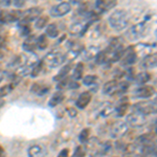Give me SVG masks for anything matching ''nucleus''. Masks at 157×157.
<instances>
[{"label":"nucleus","instance_id":"obj_10","mask_svg":"<svg viewBox=\"0 0 157 157\" xmlns=\"http://www.w3.org/2000/svg\"><path fill=\"white\" fill-rule=\"evenodd\" d=\"M147 118L145 115L139 114L137 112H132L131 114L127 116V121L126 123L129 126H133V127H141L146 124Z\"/></svg>","mask_w":157,"mask_h":157},{"label":"nucleus","instance_id":"obj_27","mask_svg":"<svg viewBox=\"0 0 157 157\" xmlns=\"http://www.w3.org/2000/svg\"><path fill=\"white\" fill-rule=\"evenodd\" d=\"M113 111V106L110 103H104L98 108V112L102 116H107Z\"/></svg>","mask_w":157,"mask_h":157},{"label":"nucleus","instance_id":"obj_7","mask_svg":"<svg viewBox=\"0 0 157 157\" xmlns=\"http://www.w3.org/2000/svg\"><path fill=\"white\" fill-rule=\"evenodd\" d=\"M70 11H71V4L69 2H61L57 6H52L49 13L52 17L58 18V17H63L67 15Z\"/></svg>","mask_w":157,"mask_h":157},{"label":"nucleus","instance_id":"obj_14","mask_svg":"<svg viewBox=\"0 0 157 157\" xmlns=\"http://www.w3.org/2000/svg\"><path fill=\"white\" fill-rule=\"evenodd\" d=\"M67 48H68V55H71V57L75 58L78 55H80L82 52H84V45L81 42L70 40V41L67 42Z\"/></svg>","mask_w":157,"mask_h":157},{"label":"nucleus","instance_id":"obj_9","mask_svg":"<svg viewBox=\"0 0 157 157\" xmlns=\"http://www.w3.org/2000/svg\"><path fill=\"white\" fill-rule=\"evenodd\" d=\"M138 57L135 52V49H134V46H129L128 48H126V52L124 55V57L121 58V66H130V65H133L134 63H136Z\"/></svg>","mask_w":157,"mask_h":157},{"label":"nucleus","instance_id":"obj_17","mask_svg":"<svg viewBox=\"0 0 157 157\" xmlns=\"http://www.w3.org/2000/svg\"><path fill=\"white\" fill-rule=\"evenodd\" d=\"M156 64H157V56L154 52V54L143 58V60L140 62V67L143 69H152V68L156 67Z\"/></svg>","mask_w":157,"mask_h":157},{"label":"nucleus","instance_id":"obj_25","mask_svg":"<svg viewBox=\"0 0 157 157\" xmlns=\"http://www.w3.org/2000/svg\"><path fill=\"white\" fill-rule=\"evenodd\" d=\"M18 29L20 32V36L29 37L32 29H30V23H26L23 21H18Z\"/></svg>","mask_w":157,"mask_h":157},{"label":"nucleus","instance_id":"obj_35","mask_svg":"<svg viewBox=\"0 0 157 157\" xmlns=\"http://www.w3.org/2000/svg\"><path fill=\"white\" fill-rule=\"evenodd\" d=\"M89 135H90L89 129H83V130L81 131V133L78 134V140H80V143L85 145L88 139H89Z\"/></svg>","mask_w":157,"mask_h":157},{"label":"nucleus","instance_id":"obj_13","mask_svg":"<svg viewBox=\"0 0 157 157\" xmlns=\"http://www.w3.org/2000/svg\"><path fill=\"white\" fill-rule=\"evenodd\" d=\"M22 48L24 52H26L27 54H34L37 47V37L35 35H29V37H26V39L24 40L23 44H22Z\"/></svg>","mask_w":157,"mask_h":157},{"label":"nucleus","instance_id":"obj_2","mask_svg":"<svg viewBox=\"0 0 157 157\" xmlns=\"http://www.w3.org/2000/svg\"><path fill=\"white\" fill-rule=\"evenodd\" d=\"M129 23V15L125 10H116L109 17V24L115 30H121L127 27Z\"/></svg>","mask_w":157,"mask_h":157},{"label":"nucleus","instance_id":"obj_5","mask_svg":"<svg viewBox=\"0 0 157 157\" xmlns=\"http://www.w3.org/2000/svg\"><path fill=\"white\" fill-rule=\"evenodd\" d=\"M21 13L22 12L19 10H13V11L2 10V11H0V23L7 24L19 21L20 17H21Z\"/></svg>","mask_w":157,"mask_h":157},{"label":"nucleus","instance_id":"obj_38","mask_svg":"<svg viewBox=\"0 0 157 157\" xmlns=\"http://www.w3.org/2000/svg\"><path fill=\"white\" fill-rule=\"evenodd\" d=\"M129 82L128 81H123V82H120V91H118V95L124 94L128 89H129Z\"/></svg>","mask_w":157,"mask_h":157},{"label":"nucleus","instance_id":"obj_11","mask_svg":"<svg viewBox=\"0 0 157 157\" xmlns=\"http://www.w3.org/2000/svg\"><path fill=\"white\" fill-rule=\"evenodd\" d=\"M156 90L153 86H140L134 91V95L139 98H149L155 94Z\"/></svg>","mask_w":157,"mask_h":157},{"label":"nucleus","instance_id":"obj_16","mask_svg":"<svg viewBox=\"0 0 157 157\" xmlns=\"http://www.w3.org/2000/svg\"><path fill=\"white\" fill-rule=\"evenodd\" d=\"M116 6V1L114 0H112V1H110V0H98L94 3V6L95 9H97V11L100 13V14H102V13H106L109 10L113 9Z\"/></svg>","mask_w":157,"mask_h":157},{"label":"nucleus","instance_id":"obj_30","mask_svg":"<svg viewBox=\"0 0 157 157\" xmlns=\"http://www.w3.org/2000/svg\"><path fill=\"white\" fill-rule=\"evenodd\" d=\"M44 71V67H43V64H42V61L39 60L38 62L36 63V64L33 66L32 70H30V77L32 78H36L38 77V75H40L41 72Z\"/></svg>","mask_w":157,"mask_h":157},{"label":"nucleus","instance_id":"obj_15","mask_svg":"<svg viewBox=\"0 0 157 157\" xmlns=\"http://www.w3.org/2000/svg\"><path fill=\"white\" fill-rule=\"evenodd\" d=\"M91 98H92V95H91L90 91H85V92H82L80 95H78L77 102H75V106L78 109H85L89 105V103L91 102Z\"/></svg>","mask_w":157,"mask_h":157},{"label":"nucleus","instance_id":"obj_34","mask_svg":"<svg viewBox=\"0 0 157 157\" xmlns=\"http://www.w3.org/2000/svg\"><path fill=\"white\" fill-rule=\"evenodd\" d=\"M48 16H40L39 18L36 20L35 22V26L38 29H44L45 26L47 25V22H48Z\"/></svg>","mask_w":157,"mask_h":157},{"label":"nucleus","instance_id":"obj_40","mask_svg":"<svg viewBox=\"0 0 157 157\" xmlns=\"http://www.w3.org/2000/svg\"><path fill=\"white\" fill-rule=\"evenodd\" d=\"M67 112H68V114H69L70 117H72V118L78 115V110H75V108H68Z\"/></svg>","mask_w":157,"mask_h":157},{"label":"nucleus","instance_id":"obj_36","mask_svg":"<svg viewBox=\"0 0 157 157\" xmlns=\"http://www.w3.org/2000/svg\"><path fill=\"white\" fill-rule=\"evenodd\" d=\"M98 81V75H88L86 77L83 78V84L86 86H92L95 84V82Z\"/></svg>","mask_w":157,"mask_h":157},{"label":"nucleus","instance_id":"obj_12","mask_svg":"<svg viewBox=\"0 0 157 157\" xmlns=\"http://www.w3.org/2000/svg\"><path fill=\"white\" fill-rule=\"evenodd\" d=\"M118 91H120V82L117 80L109 81L103 86V93L106 95L118 94Z\"/></svg>","mask_w":157,"mask_h":157},{"label":"nucleus","instance_id":"obj_39","mask_svg":"<svg viewBox=\"0 0 157 157\" xmlns=\"http://www.w3.org/2000/svg\"><path fill=\"white\" fill-rule=\"evenodd\" d=\"M6 37L4 35L0 34V48H3L6 47Z\"/></svg>","mask_w":157,"mask_h":157},{"label":"nucleus","instance_id":"obj_43","mask_svg":"<svg viewBox=\"0 0 157 157\" xmlns=\"http://www.w3.org/2000/svg\"><path fill=\"white\" fill-rule=\"evenodd\" d=\"M0 157H6V152H4L3 147L0 146Z\"/></svg>","mask_w":157,"mask_h":157},{"label":"nucleus","instance_id":"obj_1","mask_svg":"<svg viewBox=\"0 0 157 157\" xmlns=\"http://www.w3.org/2000/svg\"><path fill=\"white\" fill-rule=\"evenodd\" d=\"M65 60H66V55L63 54L62 50L55 49L49 52L41 61L45 70V68L52 69V68L60 66V65H62L65 62Z\"/></svg>","mask_w":157,"mask_h":157},{"label":"nucleus","instance_id":"obj_8","mask_svg":"<svg viewBox=\"0 0 157 157\" xmlns=\"http://www.w3.org/2000/svg\"><path fill=\"white\" fill-rule=\"evenodd\" d=\"M129 130V125L126 121H116L112 125V127L110 128V134L112 137L117 138L121 136L125 135Z\"/></svg>","mask_w":157,"mask_h":157},{"label":"nucleus","instance_id":"obj_4","mask_svg":"<svg viewBox=\"0 0 157 157\" xmlns=\"http://www.w3.org/2000/svg\"><path fill=\"white\" fill-rule=\"evenodd\" d=\"M132 109H133V112H137L139 114L147 116L148 114L155 112L156 103L155 101L154 102H152V101H149V102H140L135 104L132 107Z\"/></svg>","mask_w":157,"mask_h":157},{"label":"nucleus","instance_id":"obj_44","mask_svg":"<svg viewBox=\"0 0 157 157\" xmlns=\"http://www.w3.org/2000/svg\"><path fill=\"white\" fill-rule=\"evenodd\" d=\"M4 75H6V73H4L3 71H1V70H0V83H1V81L4 78Z\"/></svg>","mask_w":157,"mask_h":157},{"label":"nucleus","instance_id":"obj_24","mask_svg":"<svg viewBox=\"0 0 157 157\" xmlns=\"http://www.w3.org/2000/svg\"><path fill=\"white\" fill-rule=\"evenodd\" d=\"M64 98H65L64 93L60 92V91H58V92H56L55 94L52 95V98H50L48 105L50 106V107H57L58 105L62 104V102L64 101Z\"/></svg>","mask_w":157,"mask_h":157},{"label":"nucleus","instance_id":"obj_26","mask_svg":"<svg viewBox=\"0 0 157 157\" xmlns=\"http://www.w3.org/2000/svg\"><path fill=\"white\" fill-rule=\"evenodd\" d=\"M94 61L98 65H103V64H106V63H110L109 62V56L107 55V52H106L105 50H100L97 54V56H95Z\"/></svg>","mask_w":157,"mask_h":157},{"label":"nucleus","instance_id":"obj_33","mask_svg":"<svg viewBox=\"0 0 157 157\" xmlns=\"http://www.w3.org/2000/svg\"><path fill=\"white\" fill-rule=\"evenodd\" d=\"M16 87L14 84H12V83H10V84H6L4 86H2V87H0V98H4L6 95H7L9 93H11L13 89Z\"/></svg>","mask_w":157,"mask_h":157},{"label":"nucleus","instance_id":"obj_28","mask_svg":"<svg viewBox=\"0 0 157 157\" xmlns=\"http://www.w3.org/2000/svg\"><path fill=\"white\" fill-rule=\"evenodd\" d=\"M98 52H100V49H98V47H97V46L88 47V48L84 49V59L88 60V61L94 59Z\"/></svg>","mask_w":157,"mask_h":157},{"label":"nucleus","instance_id":"obj_6","mask_svg":"<svg viewBox=\"0 0 157 157\" xmlns=\"http://www.w3.org/2000/svg\"><path fill=\"white\" fill-rule=\"evenodd\" d=\"M43 9L40 6L36 7H30V9L26 10L25 12L21 13V17H20L19 21H23L26 23H30L33 20H37L40 17V15L42 14Z\"/></svg>","mask_w":157,"mask_h":157},{"label":"nucleus","instance_id":"obj_45","mask_svg":"<svg viewBox=\"0 0 157 157\" xmlns=\"http://www.w3.org/2000/svg\"><path fill=\"white\" fill-rule=\"evenodd\" d=\"M4 57V49L3 48H0V59Z\"/></svg>","mask_w":157,"mask_h":157},{"label":"nucleus","instance_id":"obj_41","mask_svg":"<svg viewBox=\"0 0 157 157\" xmlns=\"http://www.w3.org/2000/svg\"><path fill=\"white\" fill-rule=\"evenodd\" d=\"M68 155H69V150L68 149H63V150H61L59 155L57 157H68Z\"/></svg>","mask_w":157,"mask_h":157},{"label":"nucleus","instance_id":"obj_21","mask_svg":"<svg viewBox=\"0 0 157 157\" xmlns=\"http://www.w3.org/2000/svg\"><path fill=\"white\" fill-rule=\"evenodd\" d=\"M71 69H72V64H71V63H69V64L63 66L59 70V72H58L57 75H55L54 81H56V82H59V81L63 80L64 78L68 77V75H69V72L71 71Z\"/></svg>","mask_w":157,"mask_h":157},{"label":"nucleus","instance_id":"obj_29","mask_svg":"<svg viewBox=\"0 0 157 157\" xmlns=\"http://www.w3.org/2000/svg\"><path fill=\"white\" fill-rule=\"evenodd\" d=\"M45 35L50 38H57L59 36V29H58L57 24L52 23V24L47 25L46 29H45Z\"/></svg>","mask_w":157,"mask_h":157},{"label":"nucleus","instance_id":"obj_31","mask_svg":"<svg viewBox=\"0 0 157 157\" xmlns=\"http://www.w3.org/2000/svg\"><path fill=\"white\" fill-rule=\"evenodd\" d=\"M47 46H48V39H47V36L45 34L40 35L39 37H37V47L39 49H46Z\"/></svg>","mask_w":157,"mask_h":157},{"label":"nucleus","instance_id":"obj_42","mask_svg":"<svg viewBox=\"0 0 157 157\" xmlns=\"http://www.w3.org/2000/svg\"><path fill=\"white\" fill-rule=\"evenodd\" d=\"M13 4H14L16 7H19V9H21V7L24 6L25 4V1H23V0H21V1H18V0H16V1L13 2Z\"/></svg>","mask_w":157,"mask_h":157},{"label":"nucleus","instance_id":"obj_20","mask_svg":"<svg viewBox=\"0 0 157 157\" xmlns=\"http://www.w3.org/2000/svg\"><path fill=\"white\" fill-rule=\"evenodd\" d=\"M49 89H50V87L47 84H40V83H35V84H33L32 88H30V91H32L33 93H35L36 95H39V97H41V95L46 94V93L49 91Z\"/></svg>","mask_w":157,"mask_h":157},{"label":"nucleus","instance_id":"obj_3","mask_svg":"<svg viewBox=\"0 0 157 157\" xmlns=\"http://www.w3.org/2000/svg\"><path fill=\"white\" fill-rule=\"evenodd\" d=\"M147 30V23L146 22H139V23L133 25L126 32V37L129 41H136L139 38L144 37Z\"/></svg>","mask_w":157,"mask_h":157},{"label":"nucleus","instance_id":"obj_46","mask_svg":"<svg viewBox=\"0 0 157 157\" xmlns=\"http://www.w3.org/2000/svg\"><path fill=\"white\" fill-rule=\"evenodd\" d=\"M0 30H1V26H0Z\"/></svg>","mask_w":157,"mask_h":157},{"label":"nucleus","instance_id":"obj_18","mask_svg":"<svg viewBox=\"0 0 157 157\" xmlns=\"http://www.w3.org/2000/svg\"><path fill=\"white\" fill-rule=\"evenodd\" d=\"M128 108H129V98L123 97L118 101V104L114 108V111L116 112V115L121 117V116H124L127 113Z\"/></svg>","mask_w":157,"mask_h":157},{"label":"nucleus","instance_id":"obj_23","mask_svg":"<svg viewBox=\"0 0 157 157\" xmlns=\"http://www.w3.org/2000/svg\"><path fill=\"white\" fill-rule=\"evenodd\" d=\"M84 63L80 62L78 63L77 65L75 66V68H73V72H72V78L75 81H78L81 80V78H83V77H84Z\"/></svg>","mask_w":157,"mask_h":157},{"label":"nucleus","instance_id":"obj_19","mask_svg":"<svg viewBox=\"0 0 157 157\" xmlns=\"http://www.w3.org/2000/svg\"><path fill=\"white\" fill-rule=\"evenodd\" d=\"M27 154H29V157H45L46 149L41 145H34L29 149Z\"/></svg>","mask_w":157,"mask_h":157},{"label":"nucleus","instance_id":"obj_37","mask_svg":"<svg viewBox=\"0 0 157 157\" xmlns=\"http://www.w3.org/2000/svg\"><path fill=\"white\" fill-rule=\"evenodd\" d=\"M85 155H86V149L81 145L75 148V150L73 152L71 157H85Z\"/></svg>","mask_w":157,"mask_h":157},{"label":"nucleus","instance_id":"obj_22","mask_svg":"<svg viewBox=\"0 0 157 157\" xmlns=\"http://www.w3.org/2000/svg\"><path fill=\"white\" fill-rule=\"evenodd\" d=\"M151 80V75L147 71H141L139 72L138 75H135V78H134V81L137 85L144 86V84H147L149 81Z\"/></svg>","mask_w":157,"mask_h":157},{"label":"nucleus","instance_id":"obj_32","mask_svg":"<svg viewBox=\"0 0 157 157\" xmlns=\"http://www.w3.org/2000/svg\"><path fill=\"white\" fill-rule=\"evenodd\" d=\"M73 78L71 77H66L64 78L63 80L59 81L57 85V89L58 90H64V89H69L70 87V84H71Z\"/></svg>","mask_w":157,"mask_h":157}]
</instances>
